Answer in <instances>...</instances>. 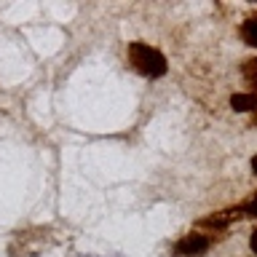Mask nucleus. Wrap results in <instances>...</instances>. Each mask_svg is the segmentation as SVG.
Masks as SVG:
<instances>
[{
	"label": "nucleus",
	"instance_id": "obj_1",
	"mask_svg": "<svg viewBox=\"0 0 257 257\" xmlns=\"http://www.w3.org/2000/svg\"><path fill=\"white\" fill-rule=\"evenodd\" d=\"M126 56H128V64H132V67L140 72V75H145V78H164L166 70H169L166 56L161 54L158 48L142 43V40L128 43Z\"/></svg>",
	"mask_w": 257,
	"mask_h": 257
},
{
	"label": "nucleus",
	"instance_id": "obj_6",
	"mask_svg": "<svg viewBox=\"0 0 257 257\" xmlns=\"http://www.w3.org/2000/svg\"><path fill=\"white\" fill-rule=\"evenodd\" d=\"M241 75H244V80H246L249 86H257V56H254V59H246V62H244Z\"/></svg>",
	"mask_w": 257,
	"mask_h": 257
},
{
	"label": "nucleus",
	"instance_id": "obj_11",
	"mask_svg": "<svg viewBox=\"0 0 257 257\" xmlns=\"http://www.w3.org/2000/svg\"><path fill=\"white\" fill-rule=\"evenodd\" d=\"M88 257H99V254H88ZM115 257H120V254H115Z\"/></svg>",
	"mask_w": 257,
	"mask_h": 257
},
{
	"label": "nucleus",
	"instance_id": "obj_7",
	"mask_svg": "<svg viewBox=\"0 0 257 257\" xmlns=\"http://www.w3.org/2000/svg\"><path fill=\"white\" fill-rule=\"evenodd\" d=\"M244 206V217H252V220H257V193H254V198H249L246 204H241Z\"/></svg>",
	"mask_w": 257,
	"mask_h": 257
},
{
	"label": "nucleus",
	"instance_id": "obj_2",
	"mask_svg": "<svg viewBox=\"0 0 257 257\" xmlns=\"http://www.w3.org/2000/svg\"><path fill=\"white\" fill-rule=\"evenodd\" d=\"M209 246H212L209 236H204V233H188V236H182L172 246V254L174 257H201L209 252Z\"/></svg>",
	"mask_w": 257,
	"mask_h": 257
},
{
	"label": "nucleus",
	"instance_id": "obj_5",
	"mask_svg": "<svg viewBox=\"0 0 257 257\" xmlns=\"http://www.w3.org/2000/svg\"><path fill=\"white\" fill-rule=\"evenodd\" d=\"M241 38H244L246 46L257 48V16H249V19L241 24Z\"/></svg>",
	"mask_w": 257,
	"mask_h": 257
},
{
	"label": "nucleus",
	"instance_id": "obj_3",
	"mask_svg": "<svg viewBox=\"0 0 257 257\" xmlns=\"http://www.w3.org/2000/svg\"><path fill=\"white\" fill-rule=\"evenodd\" d=\"M238 217H244V206H233V209H225V212H214V214L204 217V220H201L198 225H201V228L222 230V228H228L233 220H238Z\"/></svg>",
	"mask_w": 257,
	"mask_h": 257
},
{
	"label": "nucleus",
	"instance_id": "obj_9",
	"mask_svg": "<svg viewBox=\"0 0 257 257\" xmlns=\"http://www.w3.org/2000/svg\"><path fill=\"white\" fill-rule=\"evenodd\" d=\"M252 169H254V174H257V156L252 158Z\"/></svg>",
	"mask_w": 257,
	"mask_h": 257
},
{
	"label": "nucleus",
	"instance_id": "obj_4",
	"mask_svg": "<svg viewBox=\"0 0 257 257\" xmlns=\"http://www.w3.org/2000/svg\"><path fill=\"white\" fill-rule=\"evenodd\" d=\"M230 107L236 112H257V94H233Z\"/></svg>",
	"mask_w": 257,
	"mask_h": 257
},
{
	"label": "nucleus",
	"instance_id": "obj_8",
	"mask_svg": "<svg viewBox=\"0 0 257 257\" xmlns=\"http://www.w3.org/2000/svg\"><path fill=\"white\" fill-rule=\"evenodd\" d=\"M249 249H252V252L257 254V230L252 233V238H249Z\"/></svg>",
	"mask_w": 257,
	"mask_h": 257
},
{
	"label": "nucleus",
	"instance_id": "obj_10",
	"mask_svg": "<svg viewBox=\"0 0 257 257\" xmlns=\"http://www.w3.org/2000/svg\"><path fill=\"white\" fill-rule=\"evenodd\" d=\"M252 123H254V128H257V115H254V120H252Z\"/></svg>",
	"mask_w": 257,
	"mask_h": 257
}]
</instances>
